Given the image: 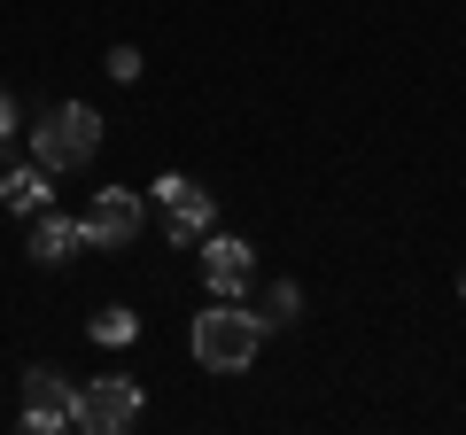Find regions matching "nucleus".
Masks as SVG:
<instances>
[{
	"instance_id": "39448f33",
	"label": "nucleus",
	"mask_w": 466,
	"mask_h": 435,
	"mask_svg": "<svg viewBox=\"0 0 466 435\" xmlns=\"http://www.w3.org/2000/svg\"><path fill=\"white\" fill-rule=\"evenodd\" d=\"M78 234H86V249H125V241H140V195L133 187H94Z\"/></svg>"
},
{
	"instance_id": "f03ea898",
	"label": "nucleus",
	"mask_w": 466,
	"mask_h": 435,
	"mask_svg": "<svg viewBox=\"0 0 466 435\" xmlns=\"http://www.w3.org/2000/svg\"><path fill=\"white\" fill-rule=\"evenodd\" d=\"M94 148H101V117L86 101H55L47 117L32 125V164H47V171H86Z\"/></svg>"
},
{
	"instance_id": "6e6552de",
	"label": "nucleus",
	"mask_w": 466,
	"mask_h": 435,
	"mask_svg": "<svg viewBox=\"0 0 466 435\" xmlns=\"http://www.w3.org/2000/svg\"><path fill=\"white\" fill-rule=\"evenodd\" d=\"M86 249V234H78V218H63L47 202V210H32V257L39 265H63V257H78Z\"/></svg>"
},
{
	"instance_id": "1a4fd4ad",
	"label": "nucleus",
	"mask_w": 466,
	"mask_h": 435,
	"mask_svg": "<svg viewBox=\"0 0 466 435\" xmlns=\"http://www.w3.org/2000/svg\"><path fill=\"white\" fill-rule=\"evenodd\" d=\"M55 171L47 164H24V171H0V202H8V210H24V218H32V210H47V202H55Z\"/></svg>"
},
{
	"instance_id": "f257e3e1",
	"label": "nucleus",
	"mask_w": 466,
	"mask_h": 435,
	"mask_svg": "<svg viewBox=\"0 0 466 435\" xmlns=\"http://www.w3.org/2000/svg\"><path fill=\"white\" fill-rule=\"evenodd\" d=\"M257 350H265V319L241 296H218V311L195 319V366L202 373H249Z\"/></svg>"
},
{
	"instance_id": "9d476101",
	"label": "nucleus",
	"mask_w": 466,
	"mask_h": 435,
	"mask_svg": "<svg viewBox=\"0 0 466 435\" xmlns=\"http://www.w3.org/2000/svg\"><path fill=\"white\" fill-rule=\"evenodd\" d=\"M257 319H265V327H296V319H303V288L296 280H272L265 296H257Z\"/></svg>"
},
{
	"instance_id": "f8f14e48",
	"label": "nucleus",
	"mask_w": 466,
	"mask_h": 435,
	"mask_svg": "<svg viewBox=\"0 0 466 435\" xmlns=\"http://www.w3.org/2000/svg\"><path fill=\"white\" fill-rule=\"evenodd\" d=\"M109 78L133 86V78H140V47H109Z\"/></svg>"
},
{
	"instance_id": "ddd939ff",
	"label": "nucleus",
	"mask_w": 466,
	"mask_h": 435,
	"mask_svg": "<svg viewBox=\"0 0 466 435\" xmlns=\"http://www.w3.org/2000/svg\"><path fill=\"white\" fill-rule=\"evenodd\" d=\"M8 133H16V101L0 94V140H8Z\"/></svg>"
},
{
	"instance_id": "20e7f679",
	"label": "nucleus",
	"mask_w": 466,
	"mask_h": 435,
	"mask_svg": "<svg viewBox=\"0 0 466 435\" xmlns=\"http://www.w3.org/2000/svg\"><path fill=\"white\" fill-rule=\"evenodd\" d=\"M133 420H140V381L101 373V381L78 389V428H86V435H125Z\"/></svg>"
},
{
	"instance_id": "0eeeda50",
	"label": "nucleus",
	"mask_w": 466,
	"mask_h": 435,
	"mask_svg": "<svg viewBox=\"0 0 466 435\" xmlns=\"http://www.w3.org/2000/svg\"><path fill=\"white\" fill-rule=\"evenodd\" d=\"M202 288H210V296H249L257 288V249L233 241V234L202 241Z\"/></svg>"
},
{
	"instance_id": "9b49d317",
	"label": "nucleus",
	"mask_w": 466,
	"mask_h": 435,
	"mask_svg": "<svg viewBox=\"0 0 466 435\" xmlns=\"http://www.w3.org/2000/svg\"><path fill=\"white\" fill-rule=\"evenodd\" d=\"M86 335H94V342H133L140 319L133 311H94V319H86Z\"/></svg>"
},
{
	"instance_id": "7ed1b4c3",
	"label": "nucleus",
	"mask_w": 466,
	"mask_h": 435,
	"mask_svg": "<svg viewBox=\"0 0 466 435\" xmlns=\"http://www.w3.org/2000/svg\"><path fill=\"white\" fill-rule=\"evenodd\" d=\"M156 218H164L171 249H187V241H202V234H210L218 202H210V187H195L187 171H164V179H156Z\"/></svg>"
},
{
	"instance_id": "423d86ee",
	"label": "nucleus",
	"mask_w": 466,
	"mask_h": 435,
	"mask_svg": "<svg viewBox=\"0 0 466 435\" xmlns=\"http://www.w3.org/2000/svg\"><path fill=\"white\" fill-rule=\"evenodd\" d=\"M70 420H78V389H70L55 366H32L24 373V428L55 435V428H70Z\"/></svg>"
}]
</instances>
